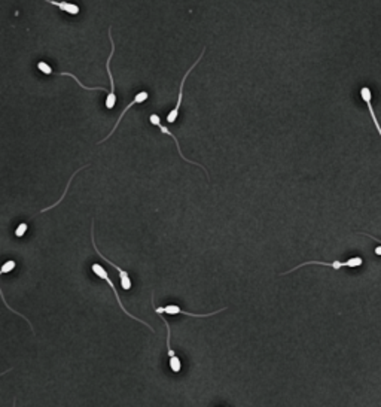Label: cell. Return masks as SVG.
<instances>
[{"label": "cell", "mask_w": 381, "mask_h": 407, "mask_svg": "<svg viewBox=\"0 0 381 407\" xmlns=\"http://www.w3.org/2000/svg\"><path fill=\"white\" fill-rule=\"evenodd\" d=\"M147 99H149V93H147V91H140V93H137V94H136V97L133 99V102H131V103H130V104H128V106H127V107L124 109V110H122V112H121V115H119V118H118V123L115 124V127L112 128V131H110V133L107 134V137H104L103 140H100V143H101V142H104V140H107V139H109V137H110V136H112L113 133H115V130L118 128V126H119L121 120H122V118L125 117L127 110H128V109H130L131 106H134V104H139V103H143V102H146Z\"/></svg>", "instance_id": "obj_10"}, {"label": "cell", "mask_w": 381, "mask_h": 407, "mask_svg": "<svg viewBox=\"0 0 381 407\" xmlns=\"http://www.w3.org/2000/svg\"><path fill=\"white\" fill-rule=\"evenodd\" d=\"M310 264L326 266V267H332V269L338 270L341 267H360L363 264V260H362L360 256H353V258H350V260H347V261H332V263H326V261H307V263H302V264H299L296 267H292L290 270H287V272H285L282 275H289V273H292V272H295V270H298L301 267H306V266H310Z\"/></svg>", "instance_id": "obj_2"}, {"label": "cell", "mask_w": 381, "mask_h": 407, "mask_svg": "<svg viewBox=\"0 0 381 407\" xmlns=\"http://www.w3.org/2000/svg\"><path fill=\"white\" fill-rule=\"evenodd\" d=\"M91 240H93V246H94L95 252H97V255H100V256L103 258V260H104L107 264H110L112 267H115V269L118 270V273H119V276H121V286H122V289H124V291L131 289V279H130L128 273H127L125 270H122L119 266H117L115 263H112L110 260H107V258H106L104 255H101V252L98 251V248H97V245H95V239H94V223L91 224Z\"/></svg>", "instance_id": "obj_5"}, {"label": "cell", "mask_w": 381, "mask_h": 407, "mask_svg": "<svg viewBox=\"0 0 381 407\" xmlns=\"http://www.w3.org/2000/svg\"><path fill=\"white\" fill-rule=\"evenodd\" d=\"M58 76H71L76 82H78V85H79L81 88H84V90H93V91H94V90H101V91H106V88H103V87H85L78 78H76L74 75H71V73H69V72H61V73H58Z\"/></svg>", "instance_id": "obj_12"}, {"label": "cell", "mask_w": 381, "mask_h": 407, "mask_svg": "<svg viewBox=\"0 0 381 407\" xmlns=\"http://www.w3.org/2000/svg\"><path fill=\"white\" fill-rule=\"evenodd\" d=\"M226 310V307H222L216 312H212V313H204V315H197V313H189V312H185L182 310L179 306H174V305H168L166 307H155V312L157 313H167V315H185V316H192V318H207V316H213V315H217L220 312Z\"/></svg>", "instance_id": "obj_7"}, {"label": "cell", "mask_w": 381, "mask_h": 407, "mask_svg": "<svg viewBox=\"0 0 381 407\" xmlns=\"http://www.w3.org/2000/svg\"><path fill=\"white\" fill-rule=\"evenodd\" d=\"M12 407H15V403H14V404H12Z\"/></svg>", "instance_id": "obj_18"}, {"label": "cell", "mask_w": 381, "mask_h": 407, "mask_svg": "<svg viewBox=\"0 0 381 407\" xmlns=\"http://www.w3.org/2000/svg\"><path fill=\"white\" fill-rule=\"evenodd\" d=\"M27 229H28V226H27L25 223H21V224L18 226V229L15 230V236H17V237H23V236L25 234Z\"/></svg>", "instance_id": "obj_15"}, {"label": "cell", "mask_w": 381, "mask_h": 407, "mask_svg": "<svg viewBox=\"0 0 381 407\" xmlns=\"http://www.w3.org/2000/svg\"><path fill=\"white\" fill-rule=\"evenodd\" d=\"M37 69H39L41 72H44V73H47V75H51V73H52L51 66L47 64L45 61H39V63H37Z\"/></svg>", "instance_id": "obj_14"}, {"label": "cell", "mask_w": 381, "mask_h": 407, "mask_svg": "<svg viewBox=\"0 0 381 407\" xmlns=\"http://www.w3.org/2000/svg\"><path fill=\"white\" fill-rule=\"evenodd\" d=\"M17 267V264H15V261H6L2 267H0V275H5V273H9V272H12L14 269Z\"/></svg>", "instance_id": "obj_13"}, {"label": "cell", "mask_w": 381, "mask_h": 407, "mask_svg": "<svg viewBox=\"0 0 381 407\" xmlns=\"http://www.w3.org/2000/svg\"><path fill=\"white\" fill-rule=\"evenodd\" d=\"M359 93H360L362 100H363V102L366 103V106H368L369 115H371V118H372V121H374V124H375V128H377L380 137H381V126H380V123H378V120H377V117H375V110H374V106H372V93H371V90H369L368 87H362Z\"/></svg>", "instance_id": "obj_9"}, {"label": "cell", "mask_w": 381, "mask_h": 407, "mask_svg": "<svg viewBox=\"0 0 381 407\" xmlns=\"http://www.w3.org/2000/svg\"><path fill=\"white\" fill-rule=\"evenodd\" d=\"M149 121H150V124L157 126V127H158V128L161 130V133H164V134L170 136V137H171V139L174 140V143H176V146H177V151H179V155H180V158H182V160H185V161H188V163H190V164H195V166L201 167V166H200V164H197L195 161L189 160V158H186V157L183 155V153H182V150H180V146H179V140H177V137H176V136H174V134H173V133H171V131H170V130H168L167 127H164V126L161 124V118H160V117H158L157 114H152V115L149 117ZM201 169H203V167H201ZM203 170H204V172H206V175L209 176V172H207L206 169H203Z\"/></svg>", "instance_id": "obj_6"}, {"label": "cell", "mask_w": 381, "mask_h": 407, "mask_svg": "<svg viewBox=\"0 0 381 407\" xmlns=\"http://www.w3.org/2000/svg\"><path fill=\"white\" fill-rule=\"evenodd\" d=\"M375 255H381V245L375 248Z\"/></svg>", "instance_id": "obj_17"}, {"label": "cell", "mask_w": 381, "mask_h": 407, "mask_svg": "<svg viewBox=\"0 0 381 407\" xmlns=\"http://www.w3.org/2000/svg\"><path fill=\"white\" fill-rule=\"evenodd\" d=\"M91 270H93V273H94V275H97V276H98L100 279H103V280H104V282H106V283H107V285H109L110 288H112V291H113V294H115V297H117V302L119 303V307H121V309L124 310V313H125L127 316H130L131 319H134V321H137V322H140V324H143V325H144V327H147V328H149L150 331H154V328H152V327H150V325H149L147 322H144V321H142V319H139L137 316H134V315H131V313H130V312H128V310H127L125 307H124V305H122V302H121V297H119V294H118V291H117V286H115V285H113V282L110 280V278H109V275H107V272L104 270V267H101L100 264H93V266H91Z\"/></svg>", "instance_id": "obj_1"}, {"label": "cell", "mask_w": 381, "mask_h": 407, "mask_svg": "<svg viewBox=\"0 0 381 407\" xmlns=\"http://www.w3.org/2000/svg\"><path fill=\"white\" fill-rule=\"evenodd\" d=\"M109 41H110V54L107 57V63H106V69H107V75H109V79H110V91L106 97V107L107 109H113L117 104V94H115V81H113V75L110 72V60L113 57V52H115V44H113V38H112V27L109 28Z\"/></svg>", "instance_id": "obj_3"}, {"label": "cell", "mask_w": 381, "mask_h": 407, "mask_svg": "<svg viewBox=\"0 0 381 407\" xmlns=\"http://www.w3.org/2000/svg\"><path fill=\"white\" fill-rule=\"evenodd\" d=\"M204 51L206 50H203L201 51V55L197 58V61L190 66L189 69H188V72L185 73V76L182 78V82H180V88H179V96H177V103H176V106H174V109L173 110H170L168 112V115H167V123L168 124H173V123H176V120H177V115H179V109H180V104H182V99H183V87H185V81H186V78L189 76V73L192 72V69H195L197 67V64L201 61V58H203V55H204Z\"/></svg>", "instance_id": "obj_4"}, {"label": "cell", "mask_w": 381, "mask_h": 407, "mask_svg": "<svg viewBox=\"0 0 381 407\" xmlns=\"http://www.w3.org/2000/svg\"><path fill=\"white\" fill-rule=\"evenodd\" d=\"M45 2L60 8L61 11L67 12V14H71V15H76V14H79V6L78 5H74V3H69V2H55V0H45Z\"/></svg>", "instance_id": "obj_11"}, {"label": "cell", "mask_w": 381, "mask_h": 407, "mask_svg": "<svg viewBox=\"0 0 381 407\" xmlns=\"http://www.w3.org/2000/svg\"><path fill=\"white\" fill-rule=\"evenodd\" d=\"M66 191H67V190H66ZM66 191H64V194H63V197H64V196H66ZM63 197H61V199H60V202H61V200H63ZM60 202H58V203H60ZM54 206H57V203H55V204H52V206H49V207H48V209H44V210H42V212H47V210H49V209H52V207H54Z\"/></svg>", "instance_id": "obj_16"}, {"label": "cell", "mask_w": 381, "mask_h": 407, "mask_svg": "<svg viewBox=\"0 0 381 407\" xmlns=\"http://www.w3.org/2000/svg\"><path fill=\"white\" fill-rule=\"evenodd\" d=\"M158 315L161 316V319L164 321V325H166V328H167V351H168V356H170V368L173 370L174 373H179L180 368H182V362H180V359L176 356V354H174V351H173V348H171V328H170L167 319L163 316V313H158Z\"/></svg>", "instance_id": "obj_8"}]
</instances>
